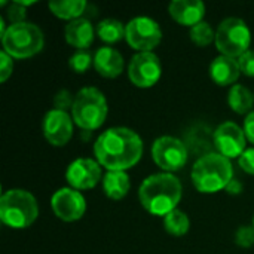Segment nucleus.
Instances as JSON below:
<instances>
[{
    "mask_svg": "<svg viewBox=\"0 0 254 254\" xmlns=\"http://www.w3.org/2000/svg\"><path fill=\"white\" fill-rule=\"evenodd\" d=\"M253 226H254V217H253Z\"/></svg>",
    "mask_w": 254,
    "mask_h": 254,
    "instance_id": "72a5a7b5",
    "label": "nucleus"
},
{
    "mask_svg": "<svg viewBox=\"0 0 254 254\" xmlns=\"http://www.w3.org/2000/svg\"><path fill=\"white\" fill-rule=\"evenodd\" d=\"M214 42L222 55L240 58L250 48L252 33L241 18L229 16L219 24Z\"/></svg>",
    "mask_w": 254,
    "mask_h": 254,
    "instance_id": "0eeeda50",
    "label": "nucleus"
},
{
    "mask_svg": "<svg viewBox=\"0 0 254 254\" xmlns=\"http://www.w3.org/2000/svg\"><path fill=\"white\" fill-rule=\"evenodd\" d=\"M240 74H241V68L237 58L219 55L210 64V76L213 82L220 86H228V85L234 86Z\"/></svg>",
    "mask_w": 254,
    "mask_h": 254,
    "instance_id": "dca6fc26",
    "label": "nucleus"
},
{
    "mask_svg": "<svg viewBox=\"0 0 254 254\" xmlns=\"http://www.w3.org/2000/svg\"><path fill=\"white\" fill-rule=\"evenodd\" d=\"M74 97L67 89H60L54 97V107L61 112H67L68 109H73Z\"/></svg>",
    "mask_w": 254,
    "mask_h": 254,
    "instance_id": "cd10ccee",
    "label": "nucleus"
},
{
    "mask_svg": "<svg viewBox=\"0 0 254 254\" xmlns=\"http://www.w3.org/2000/svg\"><path fill=\"white\" fill-rule=\"evenodd\" d=\"M43 135L52 146H65L73 135V121L70 115L57 109L49 110L43 119Z\"/></svg>",
    "mask_w": 254,
    "mask_h": 254,
    "instance_id": "4468645a",
    "label": "nucleus"
},
{
    "mask_svg": "<svg viewBox=\"0 0 254 254\" xmlns=\"http://www.w3.org/2000/svg\"><path fill=\"white\" fill-rule=\"evenodd\" d=\"M131 182L125 171H107L103 177V190L110 199H122L129 190Z\"/></svg>",
    "mask_w": 254,
    "mask_h": 254,
    "instance_id": "6ab92c4d",
    "label": "nucleus"
},
{
    "mask_svg": "<svg viewBox=\"0 0 254 254\" xmlns=\"http://www.w3.org/2000/svg\"><path fill=\"white\" fill-rule=\"evenodd\" d=\"M234 179V168L231 159L217 153H207L201 156L192 168L193 186L202 193H214L226 189Z\"/></svg>",
    "mask_w": 254,
    "mask_h": 254,
    "instance_id": "7ed1b4c3",
    "label": "nucleus"
},
{
    "mask_svg": "<svg viewBox=\"0 0 254 254\" xmlns=\"http://www.w3.org/2000/svg\"><path fill=\"white\" fill-rule=\"evenodd\" d=\"M86 7L85 0H54L49 3V9L55 16L71 21L85 15Z\"/></svg>",
    "mask_w": 254,
    "mask_h": 254,
    "instance_id": "412c9836",
    "label": "nucleus"
},
{
    "mask_svg": "<svg viewBox=\"0 0 254 254\" xmlns=\"http://www.w3.org/2000/svg\"><path fill=\"white\" fill-rule=\"evenodd\" d=\"M226 192L231 195H240L243 192V183L237 179H232L226 186Z\"/></svg>",
    "mask_w": 254,
    "mask_h": 254,
    "instance_id": "473e14b6",
    "label": "nucleus"
},
{
    "mask_svg": "<svg viewBox=\"0 0 254 254\" xmlns=\"http://www.w3.org/2000/svg\"><path fill=\"white\" fill-rule=\"evenodd\" d=\"M238 164L243 171L254 176V147L246 149V152L238 158Z\"/></svg>",
    "mask_w": 254,
    "mask_h": 254,
    "instance_id": "7c9ffc66",
    "label": "nucleus"
},
{
    "mask_svg": "<svg viewBox=\"0 0 254 254\" xmlns=\"http://www.w3.org/2000/svg\"><path fill=\"white\" fill-rule=\"evenodd\" d=\"M125 39L135 51L152 52V49L161 43L162 30L155 19L149 16H135L127 24Z\"/></svg>",
    "mask_w": 254,
    "mask_h": 254,
    "instance_id": "6e6552de",
    "label": "nucleus"
},
{
    "mask_svg": "<svg viewBox=\"0 0 254 254\" xmlns=\"http://www.w3.org/2000/svg\"><path fill=\"white\" fill-rule=\"evenodd\" d=\"M235 243L243 247V249H249L254 246V226H249V225H244L241 228L237 229L235 232Z\"/></svg>",
    "mask_w": 254,
    "mask_h": 254,
    "instance_id": "bb28decb",
    "label": "nucleus"
},
{
    "mask_svg": "<svg viewBox=\"0 0 254 254\" xmlns=\"http://www.w3.org/2000/svg\"><path fill=\"white\" fill-rule=\"evenodd\" d=\"M228 103L235 113H238V115L247 113L249 115L250 112H253L252 107L254 104V95L247 86H244L241 83H235L229 91Z\"/></svg>",
    "mask_w": 254,
    "mask_h": 254,
    "instance_id": "aec40b11",
    "label": "nucleus"
},
{
    "mask_svg": "<svg viewBox=\"0 0 254 254\" xmlns=\"http://www.w3.org/2000/svg\"><path fill=\"white\" fill-rule=\"evenodd\" d=\"M152 158L155 164L165 173L182 170L188 162V149L182 140L164 135L152 144Z\"/></svg>",
    "mask_w": 254,
    "mask_h": 254,
    "instance_id": "1a4fd4ad",
    "label": "nucleus"
},
{
    "mask_svg": "<svg viewBox=\"0 0 254 254\" xmlns=\"http://www.w3.org/2000/svg\"><path fill=\"white\" fill-rule=\"evenodd\" d=\"M109 113L106 97L95 86H85L74 95L71 109L73 121L86 131L100 128Z\"/></svg>",
    "mask_w": 254,
    "mask_h": 254,
    "instance_id": "39448f33",
    "label": "nucleus"
},
{
    "mask_svg": "<svg viewBox=\"0 0 254 254\" xmlns=\"http://www.w3.org/2000/svg\"><path fill=\"white\" fill-rule=\"evenodd\" d=\"M39 216L37 199L24 189H10L0 198V219L13 229H25Z\"/></svg>",
    "mask_w": 254,
    "mask_h": 254,
    "instance_id": "20e7f679",
    "label": "nucleus"
},
{
    "mask_svg": "<svg viewBox=\"0 0 254 254\" xmlns=\"http://www.w3.org/2000/svg\"><path fill=\"white\" fill-rule=\"evenodd\" d=\"M65 179L76 190L92 189L101 179V165L91 158H79L68 165Z\"/></svg>",
    "mask_w": 254,
    "mask_h": 254,
    "instance_id": "ddd939ff",
    "label": "nucleus"
},
{
    "mask_svg": "<svg viewBox=\"0 0 254 254\" xmlns=\"http://www.w3.org/2000/svg\"><path fill=\"white\" fill-rule=\"evenodd\" d=\"M170 15L182 25L193 27L202 21L205 15V4L201 0H174L170 3Z\"/></svg>",
    "mask_w": 254,
    "mask_h": 254,
    "instance_id": "2eb2a0df",
    "label": "nucleus"
},
{
    "mask_svg": "<svg viewBox=\"0 0 254 254\" xmlns=\"http://www.w3.org/2000/svg\"><path fill=\"white\" fill-rule=\"evenodd\" d=\"M13 71V61L12 57L9 54H6L4 51L0 52V82H6L9 79V76Z\"/></svg>",
    "mask_w": 254,
    "mask_h": 254,
    "instance_id": "c756f323",
    "label": "nucleus"
},
{
    "mask_svg": "<svg viewBox=\"0 0 254 254\" xmlns=\"http://www.w3.org/2000/svg\"><path fill=\"white\" fill-rule=\"evenodd\" d=\"M94 67L104 77H118L124 70L122 54L115 48L103 46L94 55Z\"/></svg>",
    "mask_w": 254,
    "mask_h": 254,
    "instance_id": "f3484780",
    "label": "nucleus"
},
{
    "mask_svg": "<svg viewBox=\"0 0 254 254\" xmlns=\"http://www.w3.org/2000/svg\"><path fill=\"white\" fill-rule=\"evenodd\" d=\"M182 183L171 173L149 176L138 189V198L146 211L156 216H167L176 210L182 199Z\"/></svg>",
    "mask_w": 254,
    "mask_h": 254,
    "instance_id": "f03ea898",
    "label": "nucleus"
},
{
    "mask_svg": "<svg viewBox=\"0 0 254 254\" xmlns=\"http://www.w3.org/2000/svg\"><path fill=\"white\" fill-rule=\"evenodd\" d=\"M164 228L170 235L183 237L188 234V231L190 228V220L185 211L176 208L164 217Z\"/></svg>",
    "mask_w": 254,
    "mask_h": 254,
    "instance_id": "5701e85b",
    "label": "nucleus"
},
{
    "mask_svg": "<svg viewBox=\"0 0 254 254\" xmlns=\"http://www.w3.org/2000/svg\"><path fill=\"white\" fill-rule=\"evenodd\" d=\"M94 153L107 171H125L141 159L143 140L129 128H109L95 140Z\"/></svg>",
    "mask_w": 254,
    "mask_h": 254,
    "instance_id": "f257e3e1",
    "label": "nucleus"
},
{
    "mask_svg": "<svg viewBox=\"0 0 254 254\" xmlns=\"http://www.w3.org/2000/svg\"><path fill=\"white\" fill-rule=\"evenodd\" d=\"M65 40L77 49H88L94 42V25L86 16L70 21L65 25Z\"/></svg>",
    "mask_w": 254,
    "mask_h": 254,
    "instance_id": "a211bd4d",
    "label": "nucleus"
},
{
    "mask_svg": "<svg viewBox=\"0 0 254 254\" xmlns=\"http://www.w3.org/2000/svg\"><path fill=\"white\" fill-rule=\"evenodd\" d=\"M127 27L115 18H107L98 22L97 25V34L98 37L106 43H116L125 37Z\"/></svg>",
    "mask_w": 254,
    "mask_h": 254,
    "instance_id": "4be33fe9",
    "label": "nucleus"
},
{
    "mask_svg": "<svg viewBox=\"0 0 254 254\" xmlns=\"http://www.w3.org/2000/svg\"><path fill=\"white\" fill-rule=\"evenodd\" d=\"M31 4H34V1L16 0L13 3H10L9 4V9H7V18H9L10 24L24 22V18H25V6H31Z\"/></svg>",
    "mask_w": 254,
    "mask_h": 254,
    "instance_id": "a878e982",
    "label": "nucleus"
},
{
    "mask_svg": "<svg viewBox=\"0 0 254 254\" xmlns=\"http://www.w3.org/2000/svg\"><path fill=\"white\" fill-rule=\"evenodd\" d=\"M189 36L190 40L198 46H208L213 40H216V33L207 21H201L196 25L190 27Z\"/></svg>",
    "mask_w": 254,
    "mask_h": 254,
    "instance_id": "b1692460",
    "label": "nucleus"
},
{
    "mask_svg": "<svg viewBox=\"0 0 254 254\" xmlns=\"http://www.w3.org/2000/svg\"><path fill=\"white\" fill-rule=\"evenodd\" d=\"M45 43L42 30L31 22L10 24L1 36L3 51L12 58L24 60L42 51Z\"/></svg>",
    "mask_w": 254,
    "mask_h": 254,
    "instance_id": "423d86ee",
    "label": "nucleus"
},
{
    "mask_svg": "<svg viewBox=\"0 0 254 254\" xmlns=\"http://www.w3.org/2000/svg\"><path fill=\"white\" fill-rule=\"evenodd\" d=\"M94 64V57L88 49H77L68 60V65L74 73H85Z\"/></svg>",
    "mask_w": 254,
    "mask_h": 254,
    "instance_id": "393cba45",
    "label": "nucleus"
},
{
    "mask_svg": "<svg viewBox=\"0 0 254 254\" xmlns=\"http://www.w3.org/2000/svg\"><path fill=\"white\" fill-rule=\"evenodd\" d=\"M238 64H240L241 73H244L246 76L254 77V51L249 49L247 52H244L238 58Z\"/></svg>",
    "mask_w": 254,
    "mask_h": 254,
    "instance_id": "c85d7f7f",
    "label": "nucleus"
},
{
    "mask_svg": "<svg viewBox=\"0 0 254 254\" xmlns=\"http://www.w3.org/2000/svg\"><path fill=\"white\" fill-rule=\"evenodd\" d=\"M244 132L247 140H250V143L254 144V110L250 112L244 119Z\"/></svg>",
    "mask_w": 254,
    "mask_h": 254,
    "instance_id": "2f4dec72",
    "label": "nucleus"
},
{
    "mask_svg": "<svg viewBox=\"0 0 254 254\" xmlns=\"http://www.w3.org/2000/svg\"><path fill=\"white\" fill-rule=\"evenodd\" d=\"M162 73V65L156 54L138 52L132 57L128 67L129 80L138 88H150L158 83Z\"/></svg>",
    "mask_w": 254,
    "mask_h": 254,
    "instance_id": "9d476101",
    "label": "nucleus"
},
{
    "mask_svg": "<svg viewBox=\"0 0 254 254\" xmlns=\"http://www.w3.org/2000/svg\"><path fill=\"white\" fill-rule=\"evenodd\" d=\"M246 132L235 122H223L214 131V144L220 155L231 158H240L246 152Z\"/></svg>",
    "mask_w": 254,
    "mask_h": 254,
    "instance_id": "f8f14e48",
    "label": "nucleus"
},
{
    "mask_svg": "<svg viewBox=\"0 0 254 254\" xmlns=\"http://www.w3.org/2000/svg\"><path fill=\"white\" fill-rule=\"evenodd\" d=\"M52 210L57 217L64 222H74L83 217L86 211V201L83 195L73 188L58 189L51 199Z\"/></svg>",
    "mask_w": 254,
    "mask_h": 254,
    "instance_id": "9b49d317",
    "label": "nucleus"
}]
</instances>
